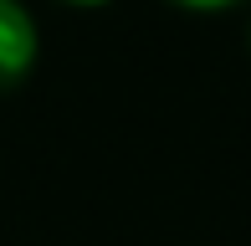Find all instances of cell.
<instances>
[{"instance_id": "6da1fadb", "label": "cell", "mask_w": 251, "mask_h": 246, "mask_svg": "<svg viewBox=\"0 0 251 246\" xmlns=\"http://www.w3.org/2000/svg\"><path fill=\"white\" fill-rule=\"evenodd\" d=\"M36 62V21L21 0H0V87L21 82Z\"/></svg>"}, {"instance_id": "3957f363", "label": "cell", "mask_w": 251, "mask_h": 246, "mask_svg": "<svg viewBox=\"0 0 251 246\" xmlns=\"http://www.w3.org/2000/svg\"><path fill=\"white\" fill-rule=\"evenodd\" d=\"M67 5H108V0H67Z\"/></svg>"}, {"instance_id": "7a4b0ae2", "label": "cell", "mask_w": 251, "mask_h": 246, "mask_svg": "<svg viewBox=\"0 0 251 246\" xmlns=\"http://www.w3.org/2000/svg\"><path fill=\"white\" fill-rule=\"evenodd\" d=\"M179 5H190V10H221V5H236V0H179Z\"/></svg>"}]
</instances>
